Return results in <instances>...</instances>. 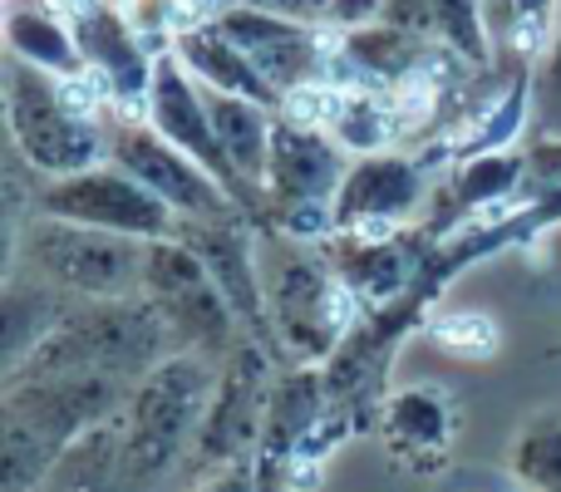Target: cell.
Segmentation results:
<instances>
[{"instance_id": "cell-1", "label": "cell", "mask_w": 561, "mask_h": 492, "mask_svg": "<svg viewBox=\"0 0 561 492\" xmlns=\"http://www.w3.org/2000/svg\"><path fill=\"white\" fill-rule=\"evenodd\" d=\"M118 375H39L10 379L0 404V492H39L75 438L128 409Z\"/></svg>"}, {"instance_id": "cell-2", "label": "cell", "mask_w": 561, "mask_h": 492, "mask_svg": "<svg viewBox=\"0 0 561 492\" xmlns=\"http://www.w3.org/2000/svg\"><path fill=\"white\" fill-rule=\"evenodd\" d=\"M178 350L168 320L144 290L128 296H99L75 300L65 320L10 369V379H39V375H118L128 385L163 365ZM5 379V385H10Z\"/></svg>"}, {"instance_id": "cell-3", "label": "cell", "mask_w": 561, "mask_h": 492, "mask_svg": "<svg viewBox=\"0 0 561 492\" xmlns=\"http://www.w3.org/2000/svg\"><path fill=\"white\" fill-rule=\"evenodd\" d=\"M207 359L213 355L173 350L163 365H153L134 385L124 409V488L128 492H148L197 444V428H203V414L217 389V375Z\"/></svg>"}, {"instance_id": "cell-4", "label": "cell", "mask_w": 561, "mask_h": 492, "mask_svg": "<svg viewBox=\"0 0 561 492\" xmlns=\"http://www.w3.org/2000/svg\"><path fill=\"white\" fill-rule=\"evenodd\" d=\"M0 84H5L10 144L39 178H69L108 158V128L69 99L59 75L10 55Z\"/></svg>"}, {"instance_id": "cell-5", "label": "cell", "mask_w": 561, "mask_h": 492, "mask_svg": "<svg viewBox=\"0 0 561 492\" xmlns=\"http://www.w3.org/2000/svg\"><path fill=\"white\" fill-rule=\"evenodd\" d=\"M272 330H276V350L300 365H325L345 335L369 316L359 306V296L335 276L325 251H306V242H290V251L276 261L272 281Z\"/></svg>"}, {"instance_id": "cell-6", "label": "cell", "mask_w": 561, "mask_h": 492, "mask_svg": "<svg viewBox=\"0 0 561 492\" xmlns=\"http://www.w3.org/2000/svg\"><path fill=\"white\" fill-rule=\"evenodd\" d=\"M144 251L148 242H138V237H118L104 232V227H79L35 213V222L25 227L5 271H15V261H25V271L45 286L65 290L75 300H99L128 296V290L144 286Z\"/></svg>"}, {"instance_id": "cell-7", "label": "cell", "mask_w": 561, "mask_h": 492, "mask_svg": "<svg viewBox=\"0 0 561 492\" xmlns=\"http://www.w3.org/2000/svg\"><path fill=\"white\" fill-rule=\"evenodd\" d=\"M144 290L168 320L178 350H197V355H232L242 345V320H237L232 300L213 281L207 261L197 256L183 237H163L148 242L144 251Z\"/></svg>"}, {"instance_id": "cell-8", "label": "cell", "mask_w": 561, "mask_h": 492, "mask_svg": "<svg viewBox=\"0 0 561 492\" xmlns=\"http://www.w3.org/2000/svg\"><path fill=\"white\" fill-rule=\"evenodd\" d=\"M35 213L79 227H104V232L138 237V242H163V237L183 232V217L153 187H144L134 173H124L114 158L84 168V173L35 183Z\"/></svg>"}, {"instance_id": "cell-9", "label": "cell", "mask_w": 561, "mask_h": 492, "mask_svg": "<svg viewBox=\"0 0 561 492\" xmlns=\"http://www.w3.org/2000/svg\"><path fill=\"white\" fill-rule=\"evenodd\" d=\"M276 379H280L276 375V350L256 335H242V345L227 355L222 375H217L213 404H207L203 428H197V444H193L197 464L203 468L252 464L256 444H262Z\"/></svg>"}, {"instance_id": "cell-10", "label": "cell", "mask_w": 561, "mask_h": 492, "mask_svg": "<svg viewBox=\"0 0 561 492\" xmlns=\"http://www.w3.org/2000/svg\"><path fill=\"white\" fill-rule=\"evenodd\" d=\"M108 158L124 173H134L144 187H153L183 222H232V217H247V207L193 153H183L173 138L158 134L148 118H114L108 124Z\"/></svg>"}, {"instance_id": "cell-11", "label": "cell", "mask_w": 561, "mask_h": 492, "mask_svg": "<svg viewBox=\"0 0 561 492\" xmlns=\"http://www.w3.org/2000/svg\"><path fill=\"white\" fill-rule=\"evenodd\" d=\"M144 118L163 138H173L183 153H193L197 163H203L207 173H213L217 183H222L227 193L247 207V217H252V222H256V217H266V203L242 183V173L232 168L222 138H217V124H213V108H207L203 79H197L193 69L173 55V49H163V55H158V65H153V84H148V99H144Z\"/></svg>"}, {"instance_id": "cell-12", "label": "cell", "mask_w": 561, "mask_h": 492, "mask_svg": "<svg viewBox=\"0 0 561 492\" xmlns=\"http://www.w3.org/2000/svg\"><path fill=\"white\" fill-rule=\"evenodd\" d=\"M217 25H222L227 35L237 39V49L280 89V99H286L290 89L310 84V79L330 75V55H335L340 30L310 25V20L286 15V10H272V5H227L222 15H217Z\"/></svg>"}, {"instance_id": "cell-13", "label": "cell", "mask_w": 561, "mask_h": 492, "mask_svg": "<svg viewBox=\"0 0 561 492\" xmlns=\"http://www.w3.org/2000/svg\"><path fill=\"white\" fill-rule=\"evenodd\" d=\"M438 232L434 227H399V232H335L320 251L330 256L335 276L359 296L365 310H379L389 300H399L419 281L424 261L434 256Z\"/></svg>"}, {"instance_id": "cell-14", "label": "cell", "mask_w": 561, "mask_h": 492, "mask_svg": "<svg viewBox=\"0 0 561 492\" xmlns=\"http://www.w3.org/2000/svg\"><path fill=\"white\" fill-rule=\"evenodd\" d=\"M428 203V163L409 153H369L355 158L335 193L340 232H399Z\"/></svg>"}, {"instance_id": "cell-15", "label": "cell", "mask_w": 561, "mask_h": 492, "mask_svg": "<svg viewBox=\"0 0 561 492\" xmlns=\"http://www.w3.org/2000/svg\"><path fill=\"white\" fill-rule=\"evenodd\" d=\"M350 163H355V153L330 128H310V124L276 114L272 158H266V207L335 203Z\"/></svg>"}, {"instance_id": "cell-16", "label": "cell", "mask_w": 561, "mask_h": 492, "mask_svg": "<svg viewBox=\"0 0 561 492\" xmlns=\"http://www.w3.org/2000/svg\"><path fill=\"white\" fill-rule=\"evenodd\" d=\"M178 237L207 261V271H213V281L222 286V296L232 300L247 335L266 340V345L276 350L272 296H266V276H262V261H256V242H252L247 217H232V222H183Z\"/></svg>"}, {"instance_id": "cell-17", "label": "cell", "mask_w": 561, "mask_h": 492, "mask_svg": "<svg viewBox=\"0 0 561 492\" xmlns=\"http://www.w3.org/2000/svg\"><path fill=\"white\" fill-rule=\"evenodd\" d=\"M330 409V389H325V369L320 365H296L276 379L272 389V409H266V428L256 444V483L262 492H276V483L290 478L296 448L310 428L320 424V414Z\"/></svg>"}, {"instance_id": "cell-18", "label": "cell", "mask_w": 561, "mask_h": 492, "mask_svg": "<svg viewBox=\"0 0 561 492\" xmlns=\"http://www.w3.org/2000/svg\"><path fill=\"white\" fill-rule=\"evenodd\" d=\"M379 434H385L389 454L409 468H438L454 448L458 414L454 399L438 385H409L385 399L379 409Z\"/></svg>"}, {"instance_id": "cell-19", "label": "cell", "mask_w": 561, "mask_h": 492, "mask_svg": "<svg viewBox=\"0 0 561 492\" xmlns=\"http://www.w3.org/2000/svg\"><path fill=\"white\" fill-rule=\"evenodd\" d=\"M173 55L203 79L207 89H222V94H242V99H256V104L276 108L280 114V89L252 59L237 49V39L227 35L217 20H197V25H183L173 35Z\"/></svg>"}, {"instance_id": "cell-20", "label": "cell", "mask_w": 561, "mask_h": 492, "mask_svg": "<svg viewBox=\"0 0 561 492\" xmlns=\"http://www.w3.org/2000/svg\"><path fill=\"white\" fill-rule=\"evenodd\" d=\"M5 49L35 69H49L59 79L84 75L75 25L45 0H5Z\"/></svg>"}, {"instance_id": "cell-21", "label": "cell", "mask_w": 561, "mask_h": 492, "mask_svg": "<svg viewBox=\"0 0 561 492\" xmlns=\"http://www.w3.org/2000/svg\"><path fill=\"white\" fill-rule=\"evenodd\" d=\"M69 310H75V296H65V290L35 276L20 281V271L5 276V369H15Z\"/></svg>"}, {"instance_id": "cell-22", "label": "cell", "mask_w": 561, "mask_h": 492, "mask_svg": "<svg viewBox=\"0 0 561 492\" xmlns=\"http://www.w3.org/2000/svg\"><path fill=\"white\" fill-rule=\"evenodd\" d=\"M488 30L497 59L537 69L557 35V0H488Z\"/></svg>"}, {"instance_id": "cell-23", "label": "cell", "mask_w": 561, "mask_h": 492, "mask_svg": "<svg viewBox=\"0 0 561 492\" xmlns=\"http://www.w3.org/2000/svg\"><path fill=\"white\" fill-rule=\"evenodd\" d=\"M330 134L355 158H369V153H389L394 138L409 134V124L389 89H345V104H340V118L330 124Z\"/></svg>"}, {"instance_id": "cell-24", "label": "cell", "mask_w": 561, "mask_h": 492, "mask_svg": "<svg viewBox=\"0 0 561 492\" xmlns=\"http://www.w3.org/2000/svg\"><path fill=\"white\" fill-rule=\"evenodd\" d=\"M434 35L468 59L478 75H488L497 59L493 30H488V0H434Z\"/></svg>"}, {"instance_id": "cell-25", "label": "cell", "mask_w": 561, "mask_h": 492, "mask_svg": "<svg viewBox=\"0 0 561 492\" xmlns=\"http://www.w3.org/2000/svg\"><path fill=\"white\" fill-rule=\"evenodd\" d=\"M513 473L533 492H561V414H537L513 438Z\"/></svg>"}, {"instance_id": "cell-26", "label": "cell", "mask_w": 561, "mask_h": 492, "mask_svg": "<svg viewBox=\"0 0 561 492\" xmlns=\"http://www.w3.org/2000/svg\"><path fill=\"white\" fill-rule=\"evenodd\" d=\"M428 345H438L454 359H493L503 335H497V320L483 310H438L424 320Z\"/></svg>"}, {"instance_id": "cell-27", "label": "cell", "mask_w": 561, "mask_h": 492, "mask_svg": "<svg viewBox=\"0 0 561 492\" xmlns=\"http://www.w3.org/2000/svg\"><path fill=\"white\" fill-rule=\"evenodd\" d=\"M537 94H542V104L561 108V20H557V35L547 45L542 65H537Z\"/></svg>"}, {"instance_id": "cell-28", "label": "cell", "mask_w": 561, "mask_h": 492, "mask_svg": "<svg viewBox=\"0 0 561 492\" xmlns=\"http://www.w3.org/2000/svg\"><path fill=\"white\" fill-rule=\"evenodd\" d=\"M193 492H262V483H256V464H232V468H222V473L207 478V483L193 488Z\"/></svg>"}]
</instances>
